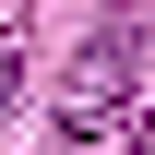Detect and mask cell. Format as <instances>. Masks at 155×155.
Returning <instances> with one entry per match:
<instances>
[{
    "label": "cell",
    "instance_id": "3",
    "mask_svg": "<svg viewBox=\"0 0 155 155\" xmlns=\"http://www.w3.org/2000/svg\"><path fill=\"white\" fill-rule=\"evenodd\" d=\"M12 84H24V60H12V48H0V107H12Z\"/></svg>",
    "mask_w": 155,
    "mask_h": 155
},
{
    "label": "cell",
    "instance_id": "2",
    "mask_svg": "<svg viewBox=\"0 0 155 155\" xmlns=\"http://www.w3.org/2000/svg\"><path fill=\"white\" fill-rule=\"evenodd\" d=\"M60 155H143V119H96V131H60Z\"/></svg>",
    "mask_w": 155,
    "mask_h": 155
},
{
    "label": "cell",
    "instance_id": "1",
    "mask_svg": "<svg viewBox=\"0 0 155 155\" xmlns=\"http://www.w3.org/2000/svg\"><path fill=\"white\" fill-rule=\"evenodd\" d=\"M131 60H143V24H107L96 60H84L72 107H60V131H96V119H131Z\"/></svg>",
    "mask_w": 155,
    "mask_h": 155
}]
</instances>
